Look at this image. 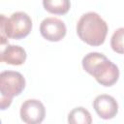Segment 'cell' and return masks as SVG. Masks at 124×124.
<instances>
[{
	"label": "cell",
	"instance_id": "6da1fadb",
	"mask_svg": "<svg viewBox=\"0 0 124 124\" xmlns=\"http://www.w3.org/2000/svg\"><path fill=\"white\" fill-rule=\"evenodd\" d=\"M81 64L83 70L103 86H112L119 78L118 67L103 53L89 52L82 58Z\"/></svg>",
	"mask_w": 124,
	"mask_h": 124
},
{
	"label": "cell",
	"instance_id": "7a4b0ae2",
	"mask_svg": "<svg viewBox=\"0 0 124 124\" xmlns=\"http://www.w3.org/2000/svg\"><path fill=\"white\" fill-rule=\"evenodd\" d=\"M108 30L107 22L95 12L82 15L77 24V34L79 39L92 46H99L105 43Z\"/></svg>",
	"mask_w": 124,
	"mask_h": 124
},
{
	"label": "cell",
	"instance_id": "3957f363",
	"mask_svg": "<svg viewBox=\"0 0 124 124\" xmlns=\"http://www.w3.org/2000/svg\"><path fill=\"white\" fill-rule=\"evenodd\" d=\"M32 30L31 17L24 12H16L10 17L0 16L1 45L8 43V39L20 40L29 35Z\"/></svg>",
	"mask_w": 124,
	"mask_h": 124
},
{
	"label": "cell",
	"instance_id": "277c9868",
	"mask_svg": "<svg viewBox=\"0 0 124 124\" xmlns=\"http://www.w3.org/2000/svg\"><path fill=\"white\" fill-rule=\"evenodd\" d=\"M25 88V78L16 71H4L0 74V108H8L15 96H18Z\"/></svg>",
	"mask_w": 124,
	"mask_h": 124
},
{
	"label": "cell",
	"instance_id": "5b68a950",
	"mask_svg": "<svg viewBox=\"0 0 124 124\" xmlns=\"http://www.w3.org/2000/svg\"><path fill=\"white\" fill-rule=\"evenodd\" d=\"M19 114L21 120L27 124H40L45 119L46 108L41 101L28 99L21 105Z\"/></svg>",
	"mask_w": 124,
	"mask_h": 124
},
{
	"label": "cell",
	"instance_id": "8992f818",
	"mask_svg": "<svg viewBox=\"0 0 124 124\" xmlns=\"http://www.w3.org/2000/svg\"><path fill=\"white\" fill-rule=\"evenodd\" d=\"M40 33L44 39L50 42L61 41L67 33L65 23L56 17H46L40 24Z\"/></svg>",
	"mask_w": 124,
	"mask_h": 124
},
{
	"label": "cell",
	"instance_id": "52a82bcc",
	"mask_svg": "<svg viewBox=\"0 0 124 124\" xmlns=\"http://www.w3.org/2000/svg\"><path fill=\"white\" fill-rule=\"evenodd\" d=\"M93 108L99 117L105 120L112 119L118 112L116 100L108 94L98 95L93 101Z\"/></svg>",
	"mask_w": 124,
	"mask_h": 124
},
{
	"label": "cell",
	"instance_id": "ba28073f",
	"mask_svg": "<svg viewBox=\"0 0 124 124\" xmlns=\"http://www.w3.org/2000/svg\"><path fill=\"white\" fill-rule=\"evenodd\" d=\"M0 46H1V50H0L1 62L14 66H19L25 62L27 54L23 47L19 46L10 45L9 43L5 45H0Z\"/></svg>",
	"mask_w": 124,
	"mask_h": 124
},
{
	"label": "cell",
	"instance_id": "9c48e42d",
	"mask_svg": "<svg viewBox=\"0 0 124 124\" xmlns=\"http://www.w3.org/2000/svg\"><path fill=\"white\" fill-rule=\"evenodd\" d=\"M44 9L53 15H66L71 8L70 0H43Z\"/></svg>",
	"mask_w": 124,
	"mask_h": 124
},
{
	"label": "cell",
	"instance_id": "30bf717a",
	"mask_svg": "<svg viewBox=\"0 0 124 124\" xmlns=\"http://www.w3.org/2000/svg\"><path fill=\"white\" fill-rule=\"evenodd\" d=\"M68 122L70 124H90L92 122V117L86 108L78 107L69 112Z\"/></svg>",
	"mask_w": 124,
	"mask_h": 124
},
{
	"label": "cell",
	"instance_id": "8fae6325",
	"mask_svg": "<svg viewBox=\"0 0 124 124\" xmlns=\"http://www.w3.org/2000/svg\"><path fill=\"white\" fill-rule=\"evenodd\" d=\"M110 46L114 52L124 54V27L114 31L110 39Z\"/></svg>",
	"mask_w": 124,
	"mask_h": 124
}]
</instances>
